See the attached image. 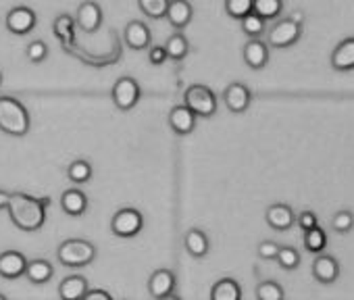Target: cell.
I'll return each mask as SVG.
<instances>
[{
  "label": "cell",
  "mask_w": 354,
  "mask_h": 300,
  "mask_svg": "<svg viewBox=\"0 0 354 300\" xmlns=\"http://www.w3.org/2000/svg\"><path fill=\"white\" fill-rule=\"evenodd\" d=\"M160 300H182L177 294H169V296H165V298H160Z\"/></svg>",
  "instance_id": "cell-42"
},
{
  "label": "cell",
  "mask_w": 354,
  "mask_h": 300,
  "mask_svg": "<svg viewBox=\"0 0 354 300\" xmlns=\"http://www.w3.org/2000/svg\"><path fill=\"white\" fill-rule=\"evenodd\" d=\"M165 53H167V57L173 59V61H182V59H186L188 53H190V42H188V38H186L182 32L171 34V36L167 38V42H165Z\"/></svg>",
  "instance_id": "cell-25"
},
{
  "label": "cell",
  "mask_w": 354,
  "mask_h": 300,
  "mask_svg": "<svg viewBox=\"0 0 354 300\" xmlns=\"http://www.w3.org/2000/svg\"><path fill=\"white\" fill-rule=\"evenodd\" d=\"M265 219H267V225L275 232H288L294 227L296 223V213L290 205L286 203H273L267 213H265Z\"/></svg>",
  "instance_id": "cell-11"
},
{
  "label": "cell",
  "mask_w": 354,
  "mask_h": 300,
  "mask_svg": "<svg viewBox=\"0 0 354 300\" xmlns=\"http://www.w3.org/2000/svg\"><path fill=\"white\" fill-rule=\"evenodd\" d=\"M184 100H186V106L196 117L211 119L217 113V96L209 86H203V84L188 86L186 92H184Z\"/></svg>",
  "instance_id": "cell-4"
},
{
  "label": "cell",
  "mask_w": 354,
  "mask_h": 300,
  "mask_svg": "<svg viewBox=\"0 0 354 300\" xmlns=\"http://www.w3.org/2000/svg\"><path fill=\"white\" fill-rule=\"evenodd\" d=\"M67 178H69L73 184H77V186L90 182V178H92V163L86 161V159L73 161V163L67 167Z\"/></svg>",
  "instance_id": "cell-29"
},
{
  "label": "cell",
  "mask_w": 354,
  "mask_h": 300,
  "mask_svg": "<svg viewBox=\"0 0 354 300\" xmlns=\"http://www.w3.org/2000/svg\"><path fill=\"white\" fill-rule=\"evenodd\" d=\"M281 11H283V0H254L252 3V13L263 21L277 19Z\"/></svg>",
  "instance_id": "cell-27"
},
{
  "label": "cell",
  "mask_w": 354,
  "mask_h": 300,
  "mask_svg": "<svg viewBox=\"0 0 354 300\" xmlns=\"http://www.w3.org/2000/svg\"><path fill=\"white\" fill-rule=\"evenodd\" d=\"M275 261L283 271H296L300 267V263H302V256L294 246H279V252H277Z\"/></svg>",
  "instance_id": "cell-30"
},
{
  "label": "cell",
  "mask_w": 354,
  "mask_h": 300,
  "mask_svg": "<svg viewBox=\"0 0 354 300\" xmlns=\"http://www.w3.org/2000/svg\"><path fill=\"white\" fill-rule=\"evenodd\" d=\"M30 283H36V285H42V283H48L55 275V269L48 261L44 259H34V261H28V267H26V273Z\"/></svg>",
  "instance_id": "cell-23"
},
{
  "label": "cell",
  "mask_w": 354,
  "mask_h": 300,
  "mask_svg": "<svg viewBox=\"0 0 354 300\" xmlns=\"http://www.w3.org/2000/svg\"><path fill=\"white\" fill-rule=\"evenodd\" d=\"M0 300H9V298H7L5 294H0Z\"/></svg>",
  "instance_id": "cell-43"
},
{
  "label": "cell",
  "mask_w": 354,
  "mask_h": 300,
  "mask_svg": "<svg viewBox=\"0 0 354 300\" xmlns=\"http://www.w3.org/2000/svg\"><path fill=\"white\" fill-rule=\"evenodd\" d=\"M169 127L177 135H190L196 129V115L186 104H177L169 113Z\"/></svg>",
  "instance_id": "cell-15"
},
{
  "label": "cell",
  "mask_w": 354,
  "mask_h": 300,
  "mask_svg": "<svg viewBox=\"0 0 354 300\" xmlns=\"http://www.w3.org/2000/svg\"><path fill=\"white\" fill-rule=\"evenodd\" d=\"M144 227V217L138 209H121L115 213V217L111 219V229L115 236L119 238H133L142 232Z\"/></svg>",
  "instance_id": "cell-6"
},
{
  "label": "cell",
  "mask_w": 354,
  "mask_h": 300,
  "mask_svg": "<svg viewBox=\"0 0 354 300\" xmlns=\"http://www.w3.org/2000/svg\"><path fill=\"white\" fill-rule=\"evenodd\" d=\"M257 300H286V292L281 288V283L273 281V279H267V281H261L257 285Z\"/></svg>",
  "instance_id": "cell-32"
},
{
  "label": "cell",
  "mask_w": 354,
  "mask_h": 300,
  "mask_svg": "<svg viewBox=\"0 0 354 300\" xmlns=\"http://www.w3.org/2000/svg\"><path fill=\"white\" fill-rule=\"evenodd\" d=\"M5 26L15 36H28L38 26V15L30 7H15L7 13Z\"/></svg>",
  "instance_id": "cell-8"
},
{
  "label": "cell",
  "mask_w": 354,
  "mask_h": 300,
  "mask_svg": "<svg viewBox=\"0 0 354 300\" xmlns=\"http://www.w3.org/2000/svg\"><path fill=\"white\" fill-rule=\"evenodd\" d=\"M0 86H3V71H0Z\"/></svg>",
  "instance_id": "cell-44"
},
{
  "label": "cell",
  "mask_w": 354,
  "mask_h": 300,
  "mask_svg": "<svg viewBox=\"0 0 354 300\" xmlns=\"http://www.w3.org/2000/svg\"><path fill=\"white\" fill-rule=\"evenodd\" d=\"M148 292L152 298L160 300L175 292V275L171 269H156L148 279Z\"/></svg>",
  "instance_id": "cell-18"
},
{
  "label": "cell",
  "mask_w": 354,
  "mask_h": 300,
  "mask_svg": "<svg viewBox=\"0 0 354 300\" xmlns=\"http://www.w3.org/2000/svg\"><path fill=\"white\" fill-rule=\"evenodd\" d=\"M252 3L254 0H225V13L232 19L242 21L244 17H248L252 13Z\"/></svg>",
  "instance_id": "cell-35"
},
{
  "label": "cell",
  "mask_w": 354,
  "mask_h": 300,
  "mask_svg": "<svg viewBox=\"0 0 354 300\" xmlns=\"http://www.w3.org/2000/svg\"><path fill=\"white\" fill-rule=\"evenodd\" d=\"M9 192H5V190H0V209H5L7 207V203H9Z\"/></svg>",
  "instance_id": "cell-41"
},
{
  "label": "cell",
  "mask_w": 354,
  "mask_h": 300,
  "mask_svg": "<svg viewBox=\"0 0 354 300\" xmlns=\"http://www.w3.org/2000/svg\"><path fill=\"white\" fill-rule=\"evenodd\" d=\"M30 113L13 96H0V131L11 138H24L30 131Z\"/></svg>",
  "instance_id": "cell-2"
},
{
  "label": "cell",
  "mask_w": 354,
  "mask_h": 300,
  "mask_svg": "<svg viewBox=\"0 0 354 300\" xmlns=\"http://www.w3.org/2000/svg\"><path fill=\"white\" fill-rule=\"evenodd\" d=\"M82 300H113L109 292L104 290H88V294Z\"/></svg>",
  "instance_id": "cell-40"
},
{
  "label": "cell",
  "mask_w": 354,
  "mask_h": 300,
  "mask_svg": "<svg viewBox=\"0 0 354 300\" xmlns=\"http://www.w3.org/2000/svg\"><path fill=\"white\" fill-rule=\"evenodd\" d=\"M211 300H242V285L234 277H221L211 290Z\"/></svg>",
  "instance_id": "cell-24"
},
{
  "label": "cell",
  "mask_w": 354,
  "mask_h": 300,
  "mask_svg": "<svg viewBox=\"0 0 354 300\" xmlns=\"http://www.w3.org/2000/svg\"><path fill=\"white\" fill-rule=\"evenodd\" d=\"M111 98L119 111H131L140 100V84L129 75L119 77L113 86Z\"/></svg>",
  "instance_id": "cell-7"
},
{
  "label": "cell",
  "mask_w": 354,
  "mask_h": 300,
  "mask_svg": "<svg viewBox=\"0 0 354 300\" xmlns=\"http://www.w3.org/2000/svg\"><path fill=\"white\" fill-rule=\"evenodd\" d=\"M123 40L131 50H146L150 46V30L142 21H129L123 30Z\"/></svg>",
  "instance_id": "cell-19"
},
{
  "label": "cell",
  "mask_w": 354,
  "mask_h": 300,
  "mask_svg": "<svg viewBox=\"0 0 354 300\" xmlns=\"http://www.w3.org/2000/svg\"><path fill=\"white\" fill-rule=\"evenodd\" d=\"M26 57H28V61L34 63V65L44 63V61L48 59V46H46V42H44V40H34V42H30L28 48H26Z\"/></svg>",
  "instance_id": "cell-36"
},
{
  "label": "cell",
  "mask_w": 354,
  "mask_h": 300,
  "mask_svg": "<svg viewBox=\"0 0 354 300\" xmlns=\"http://www.w3.org/2000/svg\"><path fill=\"white\" fill-rule=\"evenodd\" d=\"M302 38V26L292 21L290 17L279 19L267 32V46L269 48H290Z\"/></svg>",
  "instance_id": "cell-5"
},
{
  "label": "cell",
  "mask_w": 354,
  "mask_h": 300,
  "mask_svg": "<svg viewBox=\"0 0 354 300\" xmlns=\"http://www.w3.org/2000/svg\"><path fill=\"white\" fill-rule=\"evenodd\" d=\"M242 57H244V63L252 69V71H261L269 65V59H271V53H269V46L267 42L263 40H248L242 48Z\"/></svg>",
  "instance_id": "cell-14"
},
{
  "label": "cell",
  "mask_w": 354,
  "mask_h": 300,
  "mask_svg": "<svg viewBox=\"0 0 354 300\" xmlns=\"http://www.w3.org/2000/svg\"><path fill=\"white\" fill-rule=\"evenodd\" d=\"M73 19H75V26L84 34H94L102 26V9L98 7V3H94V0H86V3H82L77 7V13Z\"/></svg>",
  "instance_id": "cell-10"
},
{
  "label": "cell",
  "mask_w": 354,
  "mask_h": 300,
  "mask_svg": "<svg viewBox=\"0 0 354 300\" xmlns=\"http://www.w3.org/2000/svg\"><path fill=\"white\" fill-rule=\"evenodd\" d=\"M240 28H242L244 36H248L250 40H261V36L267 32V21H263L261 17L250 13L248 17H244L240 21Z\"/></svg>",
  "instance_id": "cell-31"
},
{
  "label": "cell",
  "mask_w": 354,
  "mask_h": 300,
  "mask_svg": "<svg viewBox=\"0 0 354 300\" xmlns=\"http://www.w3.org/2000/svg\"><path fill=\"white\" fill-rule=\"evenodd\" d=\"M296 223H298V227H300L302 232H308V229H315V227H319L317 213H315V211H308V209L296 215Z\"/></svg>",
  "instance_id": "cell-37"
},
{
  "label": "cell",
  "mask_w": 354,
  "mask_h": 300,
  "mask_svg": "<svg viewBox=\"0 0 354 300\" xmlns=\"http://www.w3.org/2000/svg\"><path fill=\"white\" fill-rule=\"evenodd\" d=\"M53 32L63 44H73L75 42V19L67 13H61L53 21Z\"/></svg>",
  "instance_id": "cell-26"
},
{
  "label": "cell",
  "mask_w": 354,
  "mask_h": 300,
  "mask_svg": "<svg viewBox=\"0 0 354 300\" xmlns=\"http://www.w3.org/2000/svg\"><path fill=\"white\" fill-rule=\"evenodd\" d=\"M28 259L19 250H5L0 254V277L5 279H17L26 273Z\"/></svg>",
  "instance_id": "cell-16"
},
{
  "label": "cell",
  "mask_w": 354,
  "mask_h": 300,
  "mask_svg": "<svg viewBox=\"0 0 354 300\" xmlns=\"http://www.w3.org/2000/svg\"><path fill=\"white\" fill-rule=\"evenodd\" d=\"M165 17L169 19V24L175 30L188 28L190 21H192V17H194V9L190 5V0H169Z\"/></svg>",
  "instance_id": "cell-17"
},
{
  "label": "cell",
  "mask_w": 354,
  "mask_h": 300,
  "mask_svg": "<svg viewBox=\"0 0 354 300\" xmlns=\"http://www.w3.org/2000/svg\"><path fill=\"white\" fill-rule=\"evenodd\" d=\"M302 242H304L306 252H310V254H321V252H325V248H327V234H325L321 227H315V229L304 232Z\"/></svg>",
  "instance_id": "cell-28"
},
{
  "label": "cell",
  "mask_w": 354,
  "mask_h": 300,
  "mask_svg": "<svg viewBox=\"0 0 354 300\" xmlns=\"http://www.w3.org/2000/svg\"><path fill=\"white\" fill-rule=\"evenodd\" d=\"M310 269H313V277L319 283H323V285H331L339 277V263H337V259L331 256V254H325V252L317 254V259L313 261Z\"/></svg>",
  "instance_id": "cell-12"
},
{
  "label": "cell",
  "mask_w": 354,
  "mask_h": 300,
  "mask_svg": "<svg viewBox=\"0 0 354 300\" xmlns=\"http://www.w3.org/2000/svg\"><path fill=\"white\" fill-rule=\"evenodd\" d=\"M167 59H169V57H167V53H165V46H152V48L148 50V61H150V65H162Z\"/></svg>",
  "instance_id": "cell-39"
},
{
  "label": "cell",
  "mask_w": 354,
  "mask_h": 300,
  "mask_svg": "<svg viewBox=\"0 0 354 300\" xmlns=\"http://www.w3.org/2000/svg\"><path fill=\"white\" fill-rule=\"evenodd\" d=\"M331 229L339 236H348L354 229V213L348 209H339L333 217H331Z\"/></svg>",
  "instance_id": "cell-33"
},
{
  "label": "cell",
  "mask_w": 354,
  "mask_h": 300,
  "mask_svg": "<svg viewBox=\"0 0 354 300\" xmlns=\"http://www.w3.org/2000/svg\"><path fill=\"white\" fill-rule=\"evenodd\" d=\"M257 252H259V256L265 259V261H275V256H277V252H279V244L273 242V240H263V242L259 244Z\"/></svg>",
  "instance_id": "cell-38"
},
{
  "label": "cell",
  "mask_w": 354,
  "mask_h": 300,
  "mask_svg": "<svg viewBox=\"0 0 354 300\" xmlns=\"http://www.w3.org/2000/svg\"><path fill=\"white\" fill-rule=\"evenodd\" d=\"M184 246H186L188 254L194 256V259H203V256H207L209 250H211L209 236H207L203 229H198V227H192V229L186 232V236H184Z\"/></svg>",
  "instance_id": "cell-22"
},
{
  "label": "cell",
  "mask_w": 354,
  "mask_h": 300,
  "mask_svg": "<svg viewBox=\"0 0 354 300\" xmlns=\"http://www.w3.org/2000/svg\"><path fill=\"white\" fill-rule=\"evenodd\" d=\"M329 65L333 71L346 73V71H354V36L344 38L331 53L329 57Z\"/></svg>",
  "instance_id": "cell-13"
},
{
  "label": "cell",
  "mask_w": 354,
  "mask_h": 300,
  "mask_svg": "<svg viewBox=\"0 0 354 300\" xmlns=\"http://www.w3.org/2000/svg\"><path fill=\"white\" fill-rule=\"evenodd\" d=\"M223 102H225V106H227L230 113L242 115V113L248 111V106H250V102H252V92H250V88H248L246 84L234 82V84H230V86L225 88V92H223Z\"/></svg>",
  "instance_id": "cell-9"
},
{
  "label": "cell",
  "mask_w": 354,
  "mask_h": 300,
  "mask_svg": "<svg viewBox=\"0 0 354 300\" xmlns=\"http://www.w3.org/2000/svg\"><path fill=\"white\" fill-rule=\"evenodd\" d=\"M48 203V198H36L26 192H13L5 209L9 211V217L15 227H19L21 232H38L46 221Z\"/></svg>",
  "instance_id": "cell-1"
},
{
  "label": "cell",
  "mask_w": 354,
  "mask_h": 300,
  "mask_svg": "<svg viewBox=\"0 0 354 300\" xmlns=\"http://www.w3.org/2000/svg\"><path fill=\"white\" fill-rule=\"evenodd\" d=\"M167 5L169 0H138L140 11L150 19H162L167 13Z\"/></svg>",
  "instance_id": "cell-34"
},
{
  "label": "cell",
  "mask_w": 354,
  "mask_h": 300,
  "mask_svg": "<svg viewBox=\"0 0 354 300\" xmlns=\"http://www.w3.org/2000/svg\"><path fill=\"white\" fill-rule=\"evenodd\" d=\"M61 209L69 217H82L88 211V196L80 188H69L61 196Z\"/></svg>",
  "instance_id": "cell-20"
},
{
  "label": "cell",
  "mask_w": 354,
  "mask_h": 300,
  "mask_svg": "<svg viewBox=\"0 0 354 300\" xmlns=\"http://www.w3.org/2000/svg\"><path fill=\"white\" fill-rule=\"evenodd\" d=\"M90 290V283L84 275H69L59 285L61 300H82Z\"/></svg>",
  "instance_id": "cell-21"
},
{
  "label": "cell",
  "mask_w": 354,
  "mask_h": 300,
  "mask_svg": "<svg viewBox=\"0 0 354 300\" xmlns=\"http://www.w3.org/2000/svg\"><path fill=\"white\" fill-rule=\"evenodd\" d=\"M96 246L82 238H69L59 244L57 259L63 267H86L94 261Z\"/></svg>",
  "instance_id": "cell-3"
}]
</instances>
